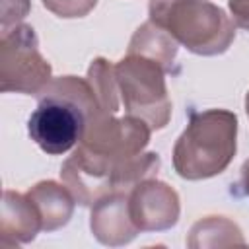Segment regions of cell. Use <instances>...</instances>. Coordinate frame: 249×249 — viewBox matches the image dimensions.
Wrapping results in <instances>:
<instances>
[{
	"label": "cell",
	"mask_w": 249,
	"mask_h": 249,
	"mask_svg": "<svg viewBox=\"0 0 249 249\" xmlns=\"http://www.w3.org/2000/svg\"><path fill=\"white\" fill-rule=\"evenodd\" d=\"M150 134V124L140 117H115V113L97 111L88 119L78 148L115 167L119 161L144 152Z\"/></svg>",
	"instance_id": "8992f818"
},
{
	"label": "cell",
	"mask_w": 249,
	"mask_h": 249,
	"mask_svg": "<svg viewBox=\"0 0 249 249\" xmlns=\"http://www.w3.org/2000/svg\"><path fill=\"white\" fill-rule=\"evenodd\" d=\"M113 165L76 146L60 167V179L80 206H93L101 196L113 193Z\"/></svg>",
	"instance_id": "ba28073f"
},
{
	"label": "cell",
	"mask_w": 249,
	"mask_h": 249,
	"mask_svg": "<svg viewBox=\"0 0 249 249\" xmlns=\"http://www.w3.org/2000/svg\"><path fill=\"white\" fill-rule=\"evenodd\" d=\"M25 195L35 204V208L41 216L43 231L60 230L62 226H66L70 222V218L74 214L76 198L64 183H56L51 179L39 181Z\"/></svg>",
	"instance_id": "8fae6325"
},
{
	"label": "cell",
	"mask_w": 249,
	"mask_h": 249,
	"mask_svg": "<svg viewBox=\"0 0 249 249\" xmlns=\"http://www.w3.org/2000/svg\"><path fill=\"white\" fill-rule=\"evenodd\" d=\"M121 103L126 115L140 117L152 130L163 128L171 119V99L165 86V70L142 54L123 56L115 64Z\"/></svg>",
	"instance_id": "277c9868"
},
{
	"label": "cell",
	"mask_w": 249,
	"mask_h": 249,
	"mask_svg": "<svg viewBox=\"0 0 249 249\" xmlns=\"http://www.w3.org/2000/svg\"><path fill=\"white\" fill-rule=\"evenodd\" d=\"M86 78L93 89L99 109L103 113H117L121 107V95L115 78V64H111L103 56H97L91 60Z\"/></svg>",
	"instance_id": "5bb4252c"
},
{
	"label": "cell",
	"mask_w": 249,
	"mask_h": 249,
	"mask_svg": "<svg viewBox=\"0 0 249 249\" xmlns=\"http://www.w3.org/2000/svg\"><path fill=\"white\" fill-rule=\"evenodd\" d=\"M89 228L93 237L107 247H121L130 243L140 230L130 218L128 210V193L113 191L101 196L91 206Z\"/></svg>",
	"instance_id": "9c48e42d"
},
{
	"label": "cell",
	"mask_w": 249,
	"mask_h": 249,
	"mask_svg": "<svg viewBox=\"0 0 249 249\" xmlns=\"http://www.w3.org/2000/svg\"><path fill=\"white\" fill-rule=\"evenodd\" d=\"M241 185H243V191L245 195L249 196V158L243 161L241 165Z\"/></svg>",
	"instance_id": "ac0fdd59"
},
{
	"label": "cell",
	"mask_w": 249,
	"mask_h": 249,
	"mask_svg": "<svg viewBox=\"0 0 249 249\" xmlns=\"http://www.w3.org/2000/svg\"><path fill=\"white\" fill-rule=\"evenodd\" d=\"M150 19L200 56L222 54L235 39L231 16L208 0H150Z\"/></svg>",
	"instance_id": "3957f363"
},
{
	"label": "cell",
	"mask_w": 249,
	"mask_h": 249,
	"mask_svg": "<svg viewBox=\"0 0 249 249\" xmlns=\"http://www.w3.org/2000/svg\"><path fill=\"white\" fill-rule=\"evenodd\" d=\"M53 80V68L39 51L35 29L19 23L0 35V89L39 95Z\"/></svg>",
	"instance_id": "5b68a950"
},
{
	"label": "cell",
	"mask_w": 249,
	"mask_h": 249,
	"mask_svg": "<svg viewBox=\"0 0 249 249\" xmlns=\"http://www.w3.org/2000/svg\"><path fill=\"white\" fill-rule=\"evenodd\" d=\"M245 113H247V119H249V91L245 95Z\"/></svg>",
	"instance_id": "d6986e66"
},
{
	"label": "cell",
	"mask_w": 249,
	"mask_h": 249,
	"mask_svg": "<svg viewBox=\"0 0 249 249\" xmlns=\"http://www.w3.org/2000/svg\"><path fill=\"white\" fill-rule=\"evenodd\" d=\"M37 109L29 115L27 132L49 156H60L80 144L88 119L99 109L88 78H53L37 95Z\"/></svg>",
	"instance_id": "6da1fadb"
},
{
	"label": "cell",
	"mask_w": 249,
	"mask_h": 249,
	"mask_svg": "<svg viewBox=\"0 0 249 249\" xmlns=\"http://www.w3.org/2000/svg\"><path fill=\"white\" fill-rule=\"evenodd\" d=\"M43 231L41 216L27 195L6 189L2 195L0 239L2 245H23Z\"/></svg>",
	"instance_id": "30bf717a"
},
{
	"label": "cell",
	"mask_w": 249,
	"mask_h": 249,
	"mask_svg": "<svg viewBox=\"0 0 249 249\" xmlns=\"http://www.w3.org/2000/svg\"><path fill=\"white\" fill-rule=\"evenodd\" d=\"M187 245L193 249L200 247H230L245 245L243 233L235 222L226 216H206L193 224Z\"/></svg>",
	"instance_id": "4fadbf2b"
},
{
	"label": "cell",
	"mask_w": 249,
	"mask_h": 249,
	"mask_svg": "<svg viewBox=\"0 0 249 249\" xmlns=\"http://www.w3.org/2000/svg\"><path fill=\"white\" fill-rule=\"evenodd\" d=\"M41 2L51 14H54L56 18H64V19L84 18L97 4V0H41Z\"/></svg>",
	"instance_id": "9a60e30c"
},
{
	"label": "cell",
	"mask_w": 249,
	"mask_h": 249,
	"mask_svg": "<svg viewBox=\"0 0 249 249\" xmlns=\"http://www.w3.org/2000/svg\"><path fill=\"white\" fill-rule=\"evenodd\" d=\"M228 8L233 23L249 31V0H228Z\"/></svg>",
	"instance_id": "e0dca14e"
},
{
	"label": "cell",
	"mask_w": 249,
	"mask_h": 249,
	"mask_svg": "<svg viewBox=\"0 0 249 249\" xmlns=\"http://www.w3.org/2000/svg\"><path fill=\"white\" fill-rule=\"evenodd\" d=\"M128 210L140 231H165L179 222V195L167 183L150 177L128 193Z\"/></svg>",
	"instance_id": "52a82bcc"
},
{
	"label": "cell",
	"mask_w": 249,
	"mask_h": 249,
	"mask_svg": "<svg viewBox=\"0 0 249 249\" xmlns=\"http://www.w3.org/2000/svg\"><path fill=\"white\" fill-rule=\"evenodd\" d=\"M29 14V0H0V29L8 31Z\"/></svg>",
	"instance_id": "2e32d148"
},
{
	"label": "cell",
	"mask_w": 249,
	"mask_h": 249,
	"mask_svg": "<svg viewBox=\"0 0 249 249\" xmlns=\"http://www.w3.org/2000/svg\"><path fill=\"white\" fill-rule=\"evenodd\" d=\"M179 43L160 25H156L152 19L144 21L134 35L130 37L128 51L130 54H142L146 58L156 60L165 72H171L175 56H177Z\"/></svg>",
	"instance_id": "7c38bea8"
},
{
	"label": "cell",
	"mask_w": 249,
	"mask_h": 249,
	"mask_svg": "<svg viewBox=\"0 0 249 249\" xmlns=\"http://www.w3.org/2000/svg\"><path fill=\"white\" fill-rule=\"evenodd\" d=\"M237 150V115L228 109L191 113L173 146V169L187 181H200L228 169Z\"/></svg>",
	"instance_id": "7a4b0ae2"
}]
</instances>
